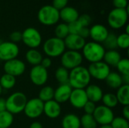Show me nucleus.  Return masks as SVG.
<instances>
[{
    "label": "nucleus",
    "mask_w": 129,
    "mask_h": 128,
    "mask_svg": "<svg viewBox=\"0 0 129 128\" xmlns=\"http://www.w3.org/2000/svg\"><path fill=\"white\" fill-rule=\"evenodd\" d=\"M68 26V29H69V32L70 34H76L78 35L81 30V29L82 28V25L79 23V22L78 20H76L74 22L70 23L67 24Z\"/></svg>",
    "instance_id": "nucleus-38"
},
{
    "label": "nucleus",
    "mask_w": 129,
    "mask_h": 128,
    "mask_svg": "<svg viewBox=\"0 0 129 128\" xmlns=\"http://www.w3.org/2000/svg\"><path fill=\"white\" fill-rule=\"evenodd\" d=\"M23 43L29 49H36L42 41V37L38 29L34 27H28L22 32Z\"/></svg>",
    "instance_id": "nucleus-8"
},
{
    "label": "nucleus",
    "mask_w": 129,
    "mask_h": 128,
    "mask_svg": "<svg viewBox=\"0 0 129 128\" xmlns=\"http://www.w3.org/2000/svg\"><path fill=\"white\" fill-rule=\"evenodd\" d=\"M118 73L121 75H129V60L128 58H122L116 66Z\"/></svg>",
    "instance_id": "nucleus-35"
},
{
    "label": "nucleus",
    "mask_w": 129,
    "mask_h": 128,
    "mask_svg": "<svg viewBox=\"0 0 129 128\" xmlns=\"http://www.w3.org/2000/svg\"><path fill=\"white\" fill-rule=\"evenodd\" d=\"M27 100L24 93L20 91L14 92L5 100L6 110L12 115L20 114L23 112Z\"/></svg>",
    "instance_id": "nucleus-3"
},
{
    "label": "nucleus",
    "mask_w": 129,
    "mask_h": 128,
    "mask_svg": "<svg viewBox=\"0 0 129 128\" xmlns=\"http://www.w3.org/2000/svg\"><path fill=\"white\" fill-rule=\"evenodd\" d=\"M126 26H125V33L126 34H128L129 35V31H128V28H129V25L127 23L126 25H125Z\"/></svg>",
    "instance_id": "nucleus-50"
},
{
    "label": "nucleus",
    "mask_w": 129,
    "mask_h": 128,
    "mask_svg": "<svg viewBox=\"0 0 129 128\" xmlns=\"http://www.w3.org/2000/svg\"><path fill=\"white\" fill-rule=\"evenodd\" d=\"M45 54L49 58L60 57L66 51L64 41L57 37L48 38L43 44L42 47Z\"/></svg>",
    "instance_id": "nucleus-4"
},
{
    "label": "nucleus",
    "mask_w": 129,
    "mask_h": 128,
    "mask_svg": "<svg viewBox=\"0 0 129 128\" xmlns=\"http://www.w3.org/2000/svg\"><path fill=\"white\" fill-rule=\"evenodd\" d=\"M96 104L94 103L93 102H91V101H88L85 106H83V110L85 112V114H88V115H93L95 109H96Z\"/></svg>",
    "instance_id": "nucleus-40"
},
{
    "label": "nucleus",
    "mask_w": 129,
    "mask_h": 128,
    "mask_svg": "<svg viewBox=\"0 0 129 128\" xmlns=\"http://www.w3.org/2000/svg\"><path fill=\"white\" fill-rule=\"evenodd\" d=\"M29 77L30 81L36 86H44L48 79V69L41 65L33 66L29 71Z\"/></svg>",
    "instance_id": "nucleus-13"
},
{
    "label": "nucleus",
    "mask_w": 129,
    "mask_h": 128,
    "mask_svg": "<svg viewBox=\"0 0 129 128\" xmlns=\"http://www.w3.org/2000/svg\"><path fill=\"white\" fill-rule=\"evenodd\" d=\"M61 106L54 100L44 103L43 113L46 117L51 119H55L60 117L61 114Z\"/></svg>",
    "instance_id": "nucleus-19"
},
{
    "label": "nucleus",
    "mask_w": 129,
    "mask_h": 128,
    "mask_svg": "<svg viewBox=\"0 0 129 128\" xmlns=\"http://www.w3.org/2000/svg\"><path fill=\"white\" fill-rule=\"evenodd\" d=\"M91 78L98 81H105L107 75L111 72L110 67L103 60L97 63H90L87 68Z\"/></svg>",
    "instance_id": "nucleus-11"
},
{
    "label": "nucleus",
    "mask_w": 129,
    "mask_h": 128,
    "mask_svg": "<svg viewBox=\"0 0 129 128\" xmlns=\"http://www.w3.org/2000/svg\"><path fill=\"white\" fill-rule=\"evenodd\" d=\"M83 62V57L82 53L75 51H65L60 56L61 66L70 71L71 69L82 66Z\"/></svg>",
    "instance_id": "nucleus-7"
},
{
    "label": "nucleus",
    "mask_w": 129,
    "mask_h": 128,
    "mask_svg": "<svg viewBox=\"0 0 129 128\" xmlns=\"http://www.w3.org/2000/svg\"><path fill=\"white\" fill-rule=\"evenodd\" d=\"M85 91L88 100L95 104L101 101L103 95L104 94L101 88L94 84H90L88 85Z\"/></svg>",
    "instance_id": "nucleus-20"
},
{
    "label": "nucleus",
    "mask_w": 129,
    "mask_h": 128,
    "mask_svg": "<svg viewBox=\"0 0 129 128\" xmlns=\"http://www.w3.org/2000/svg\"><path fill=\"white\" fill-rule=\"evenodd\" d=\"M20 53L18 45L11 41H2L0 45V60L8 61L16 59Z\"/></svg>",
    "instance_id": "nucleus-12"
},
{
    "label": "nucleus",
    "mask_w": 129,
    "mask_h": 128,
    "mask_svg": "<svg viewBox=\"0 0 129 128\" xmlns=\"http://www.w3.org/2000/svg\"><path fill=\"white\" fill-rule=\"evenodd\" d=\"M40 65L44 67L45 69H48V68H50L52 65V61H51V58H49L48 57H43L42 61H41V63Z\"/></svg>",
    "instance_id": "nucleus-44"
},
{
    "label": "nucleus",
    "mask_w": 129,
    "mask_h": 128,
    "mask_svg": "<svg viewBox=\"0 0 129 128\" xmlns=\"http://www.w3.org/2000/svg\"><path fill=\"white\" fill-rule=\"evenodd\" d=\"M29 128H43L42 124L39 121H34L30 124Z\"/></svg>",
    "instance_id": "nucleus-48"
},
{
    "label": "nucleus",
    "mask_w": 129,
    "mask_h": 128,
    "mask_svg": "<svg viewBox=\"0 0 129 128\" xmlns=\"http://www.w3.org/2000/svg\"><path fill=\"white\" fill-rule=\"evenodd\" d=\"M82 51L83 58L90 63L102 61L106 52V49L104 48L102 44L94 41L86 42Z\"/></svg>",
    "instance_id": "nucleus-2"
},
{
    "label": "nucleus",
    "mask_w": 129,
    "mask_h": 128,
    "mask_svg": "<svg viewBox=\"0 0 129 128\" xmlns=\"http://www.w3.org/2000/svg\"><path fill=\"white\" fill-rule=\"evenodd\" d=\"M59 14L60 19H61L67 24L77 20L79 16V11L75 8L71 6H67L61 9L59 11Z\"/></svg>",
    "instance_id": "nucleus-21"
},
{
    "label": "nucleus",
    "mask_w": 129,
    "mask_h": 128,
    "mask_svg": "<svg viewBox=\"0 0 129 128\" xmlns=\"http://www.w3.org/2000/svg\"><path fill=\"white\" fill-rule=\"evenodd\" d=\"M117 47L121 49H128L129 48V35L123 32L117 36Z\"/></svg>",
    "instance_id": "nucleus-37"
},
{
    "label": "nucleus",
    "mask_w": 129,
    "mask_h": 128,
    "mask_svg": "<svg viewBox=\"0 0 129 128\" xmlns=\"http://www.w3.org/2000/svg\"><path fill=\"white\" fill-rule=\"evenodd\" d=\"M4 72L6 74L17 77L22 75L26 71V64L23 61L16 58L5 62L3 66Z\"/></svg>",
    "instance_id": "nucleus-14"
},
{
    "label": "nucleus",
    "mask_w": 129,
    "mask_h": 128,
    "mask_svg": "<svg viewBox=\"0 0 129 128\" xmlns=\"http://www.w3.org/2000/svg\"><path fill=\"white\" fill-rule=\"evenodd\" d=\"M123 84L129 85V75H122Z\"/></svg>",
    "instance_id": "nucleus-49"
},
{
    "label": "nucleus",
    "mask_w": 129,
    "mask_h": 128,
    "mask_svg": "<svg viewBox=\"0 0 129 128\" xmlns=\"http://www.w3.org/2000/svg\"><path fill=\"white\" fill-rule=\"evenodd\" d=\"M54 89L52 87L48 85H44L39 91L38 98L43 103H45L54 100Z\"/></svg>",
    "instance_id": "nucleus-27"
},
{
    "label": "nucleus",
    "mask_w": 129,
    "mask_h": 128,
    "mask_svg": "<svg viewBox=\"0 0 129 128\" xmlns=\"http://www.w3.org/2000/svg\"><path fill=\"white\" fill-rule=\"evenodd\" d=\"M68 1L69 0H53L52 6L55 8L57 10L60 11L61 9L67 6Z\"/></svg>",
    "instance_id": "nucleus-41"
},
{
    "label": "nucleus",
    "mask_w": 129,
    "mask_h": 128,
    "mask_svg": "<svg viewBox=\"0 0 129 128\" xmlns=\"http://www.w3.org/2000/svg\"><path fill=\"white\" fill-rule=\"evenodd\" d=\"M113 4L115 8L125 9L128 8V0H113Z\"/></svg>",
    "instance_id": "nucleus-43"
},
{
    "label": "nucleus",
    "mask_w": 129,
    "mask_h": 128,
    "mask_svg": "<svg viewBox=\"0 0 129 128\" xmlns=\"http://www.w3.org/2000/svg\"><path fill=\"white\" fill-rule=\"evenodd\" d=\"M69 73H70V71L68 69L60 66L55 70V72H54L55 79L60 84H68Z\"/></svg>",
    "instance_id": "nucleus-28"
},
{
    "label": "nucleus",
    "mask_w": 129,
    "mask_h": 128,
    "mask_svg": "<svg viewBox=\"0 0 129 128\" xmlns=\"http://www.w3.org/2000/svg\"><path fill=\"white\" fill-rule=\"evenodd\" d=\"M6 110V104H5V100L4 98L0 97V112Z\"/></svg>",
    "instance_id": "nucleus-47"
},
{
    "label": "nucleus",
    "mask_w": 129,
    "mask_h": 128,
    "mask_svg": "<svg viewBox=\"0 0 129 128\" xmlns=\"http://www.w3.org/2000/svg\"><path fill=\"white\" fill-rule=\"evenodd\" d=\"M78 35L85 39L88 38L89 37V28L88 27H82Z\"/></svg>",
    "instance_id": "nucleus-45"
},
{
    "label": "nucleus",
    "mask_w": 129,
    "mask_h": 128,
    "mask_svg": "<svg viewBox=\"0 0 129 128\" xmlns=\"http://www.w3.org/2000/svg\"><path fill=\"white\" fill-rule=\"evenodd\" d=\"M103 46L105 49L116 50L117 47V35L115 33L109 32L107 37L103 42Z\"/></svg>",
    "instance_id": "nucleus-33"
},
{
    "label": "nucleus",
    "mask_w": 129,
    "mask_h": 128,
    "mask_svg": "<svg viewBox=\"0 0 129 128\" xmlns=\"http://www.w3.org/2000/svg\"><path fill=\"white\" fill-rule=\"evenodd\" d=\"M73 88L69 84H60L55 90L54 93V100L58 103H64L69 101Z\"/></svg>",
    "instance_id": "nucleus-18"
},
{
    "label": "nucleus",
    "mask_w": 129,
    "mask_h": 128,
    "mask_svg": "<svg viewBox=\"0 0 129 128\" xmlns=\"http://www.w3.org/2000/svg\"><path fill=\"white\" fill-rule=\"evenodd\" d=\"M110 125L112 128H129V121L122 116L114 117Z\"/></svg>",
    "instance_id": "nucleus-36"
},
{
    "label": "nucleus",
    "mask_w": 129,
    "mask_h": 128,
    "mask_svg": "<svg viewBox=\"0 0 129 128\" xmlns=\"http://www.w3.org/2000/svg\"><path fill=\"white\" fill-rule=\"evenodd\" d=\"M69 101L73 108L77 109H82L88 101L85 89H73Z\"/></svg>",
    "instance_id": "nucleus-15"
},
{
    "label": "nucleus",
    "mask_w": 129,
    "mask_h": 128,
    "mask_svg": "<svg viewBox=\"0 0 129 128\" xmlns=\"http://www.w3.org/2000/svg\"><path fill=\"white\" fill-rule=\"evenodd\" d=\"M42 58V54L37 49H29L25 54V59L26 62L33 66L40 65Z\"/></svg>",
    "instance_id": "nucleus-25"
},
{
    "label": "nucleus",
    "mask_w": 129,
    "mask_h": 128,
    "mask_svg": "<svg viewBox=\"0 0 129 128\" xmlns=\"http://www.w3.org/2000/svg\"><path fill=\"white\" fill-rule=\"evenodd\" d=\"M122 59L120 53L116 50H108L106 51L103 58V61L107 64L110 67H116L118 63Z\"/></svg>",
    "instance_id": "nucleus-23"
},
{
    "label": "nucleus",
    "mask_w": 129,
    "mask_h": 128,
    "mask_svg": "<svg viewBox=\"0 0 129 128\" xmlns=\"http://www.w3.org/2000/svg\"><path fill=\"white\" fill-rule=\"evenodd\" d=\"M80 125L82 128H98V124L92 115L84 114L80 118Z\"/></svg>",
    "instance_id": "nucleus-32"
},
{
    "label": "nucleus",
    "mask_w": 129,
    "mask_h": 128,
    "mask_svg": "<svg viewBox=\"0 0 129 128\" xmlns=\"http://www.w3.org/2000/svg\"><path fill=\"white\" fill-rule=\"evenodd\" d=\"M14 122V115L7 110L0 112V128H9Z\"/></svg>",
    "instance_id": "nucleus-31"
},
{
    "label": "nucleus",
    "mask_w": 129,
    "mask_h": 128,
    "mask_svg": "<svg viewBox=\"0 0 129 128\" xmlns=\"http://www.w3.org/2000/svg\"><path fill=\"white\" fill-rule=\"evenodd\" d=\"M1 43H2V41L0 40V45H1Z\"/></svg>",
    "instance_id": "nucleus-53"
},
{
    "label": "nucleus",
    "mask_w": 129,
    "mask_h": 128,
    "mask_svg": "<svg viewBox=\"0 0 129 128\" xmlns=\"http://www.w3.org/2000/svg\"><path fill=\"white\" fill-rule=\"evenodd\" d=\"M0 61H1V60H0Z\"/></svg>",
    "instance_id": "nucleus-54"
},
{
    "label": "nucleus",
    "mask_w": 129,
    "mask_h": 128,
    "mask_svg": "<svg viewBox=\"0 0 129 128\" xmlns=\"http://www.w3.org/2000/svg\"><path fill=\"white\" fill-rule=\"evenodd\" d=\"M37 17L39 21L45 26L55 25L60 20L59 11L50 5L42 6L39 10Z\"/></svg>",
    "instance_id": "nucleus-5"
},
{
    "label": "nucleus",
    "mask_w": 129,
    "mask_h": 128,
    "mask_svg": "<svg viewBox=\"0 0 129 128\" xmlns=\"http://www.w3.org/2000/svg\"><path fill=\"white\" fill-rule=\"evenodd\" d=\"M105 81L110 88L114 90H117L123 84L122 75L117 72H110L106 78Z\"/></svg>",
    "instance_id": "nucleus-24"
},
{
    "label": "nucleus",
    "mask_w": 129,
    "mask_h": 128,
    "mask_svg": "<svg viewBox=\"0 0 129 128\" xmlns=\"http://www.w3.org/2000/svg\"><path fill=\"white\" fill-rule=\"evenodd\" d=\"M63 41L66 49L67 48L70 51H79L80 50H82L86 43L85 38L76 34H69L63 39Z\"/></svg>",
    "instance_id": "nucleus-16"
},
{
    "label": "nucleus",
    "mask_w": 129,
    "mask_h": 128,
    "mask_svg": "<svg viewBox=\"0 0 129 128\" xmlns=\"http://www.w3.org/2000/svg\"><path fill=\"white\" fill-rule=\"evenodd\" d=\"M109 34L107 28L102 24H94L89 28V37L92 41L97 43H103Z\"/></svg>",
    "instance_id": "nucleus-17"
},
{
    "label": "nucleus",
    "mask_w": 129,
    "mask_h": 128,
    "mask_svg": "<svg viewBox=\"0 0 129 128\" xmlns=\"http://www.w3.org/2000/svg\"><path fill=\"white\" fill-rule=\"evenodd\" d=\"M77 20L79 22V23L82 25V27H88V26L91 23V17L90 15L87 14H83L79 16V18Z\"/></svg>",
    "instance_id": "nucleus-39"
},
{
    "label": "nucleus",
    "mask_w": 129,
    "mask_h": 128,
    "mask_svg": "<svg viewBox=\"0 0 129 128\" xmlns=\"http://www.w3.org/2000/svg\"><path fill=\"white\" fill-rule=\"evenodd\" d=\"M92 115L97 124L100 126L110 125L115 117L113 109L104 105L96 106V109Z\"/></svg>",
    "instance_id": "nucleus-10"
},
{
    "label": "nucleus",
    "mask_w": 129,
    "mask_h": 128,
    "mask_svg": "<svg viewBox=\"0 0 129 128\" xmlns=\"http://www.w3.org/2000/svg\"><path fill=\"white\" fill-rule=\"evenodd\" d=\"M43 109L44 103L38 97H34L27 100L23 112L30 119H36L43 114Z\"/></svg>",
    "instance_id": "nucleus-9"
},
{
    "label": "nucleus",
    "mask_w": 129,
    "mask_h": 128,
    "mask_svg": "<svg viewBox=\"0 0 129 128\" xmlns=\"http://www.w3.org/2000/svg\"><path fill=\"white\" fill-rule=\"evenodd\" d=\"M118 103L123 106H129V85L122 84L116 94Z\"/></svg>",
    "instance_id": "nucleus-26"
},
{
    "label": "nucleus",
    "mask_w": 129,
    "mask_h": 128,
    "mask_svg": "<svg viewBox=\"0 0 129 128\" xmlns=\"http://www.w3.org/2000/svg\"><path fill=\"white\" fill-rule=\"evenodd\" d=\"M2 87L0 86V97H1V95H2Z\"/></svg>",
    "instance_id": "nucleus-52"
},
{
    "label": "nucleus",
    "mask_w": 129,
    "mask_h": 128,
    "mask_svg": "<svg viewBox=\"0 0 129 128\" xmlns=\"http://www.w3.org/2000/svg\"><path fill=\"white\" fill-rule=\"evenodd\" d=\"M98 128H112L110 125H102V126H100Z\"/></svg>",
    "instance_id": "nucleus-51"
},
{
    "label": "nucleus",
    "mask_w": 129,
    "mask_h": 128,
    "mask_svg": "<svg viewBox=\"0 0 129 128\" xmlns=\"http://www.w3.org/2000/svg\"><path fill=\"white\" fill-rule=\"evenodd\" d=\"M88 70L83 66H79L70 71L68 84L73 89H85L91 82Z\"/></svg>",
    "instance_id": "nucleus-1"
},
{
    "label": "nucleus",
    "mask_w": 129,
    "mask_h": 128,
    "mask_svg": "<svg viewBox=\"0 0 129 128\" xmlns=\"http://www.w3.org/2000/svg\"><path fill=\"white\" fill-rule=\"evenodd\" d=\"M128 19V8L125 9L113 8L108 14L107 23L111 28L114 29H119L124 27L127 24Z\"/></svg>",
    "instance_id": "nucleus-6"
},
{
    "label": "nucleus",
    "mask_w": 129,
    "mask_h": 128,
    "mask_svg": "<svg viewBox=\"0 0 129 128\" xmlns=\"http://www.w3.org/2000/svg\"><path fill=\"white\" fill-rule=\"evenodd\" d=\"M61 127V128H80V118L74 113H68L63 117Z\"/></svg>",
    "instance_id": "nucleus-22"
},
{
    "label": "nucleus",
    "mask_w": 129,
    "mask_h": 128,
    "mask_svg": "<svg viewBox=\"0 0 129 128\" xmlns=\"http://www.w3.org/2000/svg\"><path fill=\"white\" fill-rule=\"evenodd\" d=\"M122 113V117L124 118H125L126 120H129V106H123Z\"/></svg>",
    "instance_id": "nucleus-46"
},
{
    "label": "nucleus",
    "mask_w": 129,
    "mask_h": 128,
    "mask_svg": "<svg viewBox=\"0 0 129 128\" xmlns=\"http://www.w3.org/2000/svg\"><path fill=\"white\" fill-rule=\"evenodd\" d=\"M69 34H70L69 29H68V26L67 23H59L56 26V27L54 29L55 37L63 40Z\"/></svg>",
    "instance_id": "nucleus-34"
},
{
    "label": "nucleus",
    "mask_w": 129,
    "mask_h": 128,
    "mask_svg": "<svg viewBox=\"0 0 129 128\" xmlns=\"http://www.w3.org/2000/svg\"><path fill=\"white\" fill-rule=\"evenodd\" d=\"M16 84V78L8 74H3L0 77V86L2 89L11 90Z\"/></svg>",
    "instance_id": "nucleus-29"
},
{
    "label": "nucleus",
    "mask_w": 129,
    "mask_h": 128,
    "mask_svg": "<svg viewBox=\"0 0 129 128\" xmlns=\"http://www.w3.org/2000/svg\"><path fill=\"white\" fill-rule=\"evenodd\" d=\"M10 41L14 42L15 44L20 42L22 40V32H19V31H14L12 32L10 34Z\"/></svg>",
    "instance_id": "nucleus-42"
},
{
    "label": "nucleus",
    "mask_w": 129,
    "mask_h": 128,
    "mask_svg": "<svg viewBox=\"0 0 129 128\" xmlns=\"http://www.w3.org/2000/svg\"><path fill=\"white\" fill-rule=\"evenodd\" d=\"M101 102H102V105L111 109L116 107L117 105L119 104L116 94L113 93H107L104 94L101 99Z\"/></svg>",
    "instance_id": "nucleus-30"
}]
</instances>
